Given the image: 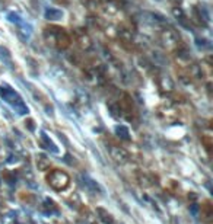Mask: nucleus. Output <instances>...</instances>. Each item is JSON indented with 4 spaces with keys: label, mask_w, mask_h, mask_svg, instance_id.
Listing matches in <instances>:
<instances>
[{
    "label": "nucleus",
    "mask_w": 213,
    "mask_h": 224,
    "mask_svg": "<svg viewBox=\"0 0 213 224\" xmlns=\"http://www.w3.org/2000/svg\"><path fill=\"white\" fill-rule=\"evenodd\" d=\"M32 124H34V121H32V119H28V127H29V130H34V125H32Z\"/></svg>",
    "instance_id": "obj_19"
},
{
    "label": "nucleus",
    "mask_w": 213,
    "mask_h": 224,
    "mask_svg": "<svg viewBox=\"0 0 213 224\" xmlns=\"http://www.w3.org/2000/svg\"><path fill=\"white\" fill-rule=\"evenodd\" d=\"M120 39L123 42H132L133 38H134V28L132 26L130 22H123L121 25L118 26V31H117Z\"/></svg>",
    "instance_id": "obj_8"
},
{
    "label": "nucleus",
    "mask_w": 213,
    "mask_h": 224,
    "mask_svg": "<svg viewBox=\"0 0 213 224\" xmlns=\"http://www.w3.org/2000/svg\"><path fill=\"white\" fill-rule=\"evenodd\" d=\"M159 85H161L162 89L168 90V92H171V90L174 89V83H172V80L168 76H162L161 80H159Z\"/></svg>",
    "instance_id": "obj_13"
},
{
    "label": "nucleus",
    "mask_w": 213,
    "mask_h": 224,
    "mask_svg": "<svg viewBox=\"0 0 213 224\" xmlns=\"http://www.w3.org/2000/svg\"><path fill=\"white\" fill-rule=\"evenodd\" d=\"M159 41H161V45L164 47L166 51H169V52H175V51L181 47V38H179V35L177 34L174 29H171V28H166V29L161 31Z\"/></svg>",
    "instance_id": "obj_2"
},
{
    "label": "nucleus",
    "mask_w": 213,
    "mask_h": 224,
    "mask_svg": "<svg viewBox=\"0 0 213 224\" xmlns=\"http://www.w3.org/2000/svg\"><path fill=\"white\" fill-rule=\"evenodd\" d=\"M45 17L48 21H59L63 17V12L60 9H47L45 10Z\"/></svg>",
    "instance_id": "obj_12"
},
{
    "label": "nucleus",
    "mask_w": 213,
    "mask_h": 224,
    "mask_svg": "<svg viewBox=\"0 0 213 224\" xmlns=\"http://www.w3.org/2000/svg\"><path fill=\"white\" fill-rule=\"evenodd\" d=\"M158 115L161 117V118H164L165 121H174L175 118H177V112H175L172 108H169V106H164V108H159L158 109Z\"/></svg>",
    "instance_id": "obj_10"
},
{
    "label": "nucleus",
    "mask_w": 213,
    "mask_h": 224,
    "mask_svg": "<svg viewBox=\"0 0 213 224\" xmlns=\"http://www.w3.org/2000/svg\"><path fill=\"white\" fill-rule=\"evenodd\" d=\"M37 166L39 170H47L50 167V159H47L45 156H38L37 159Z\"/></svg>",
    "instance_id": "obj_14"
},
{
    "label": "nucleus",
    "mask_w": 213,
    "mask_h": 224,
    "mask_svg": "<svg viewBox=\"0 0 213 224\" xmlns=\"http://www.w3.org/2000/svg\"><path fill=\"white\" fill-rule=\"evenodd\" d=\"M96 212H98V218L102 221V223H105V224H118L117 221L114 220V217L111 216L108 211H105L104 208H98Z\"/></svg>",
    "instance_id": "obj_11"
},
{
    "label": "nucleus",
    "mask_w": 213,
    "mask_h": 224,
    "mask_svg": "<svg viewBox=\"0 0 213 224\" xmlns=\"http://www.w3.org/2000/svg\"><path fill=\"white\" fill-rule=\"evenodd\" d=\"M201 214H203V218L210 220V217H212V205H210L209 202L201 207Z\"/></svg>",
    "instance_id": "obj_16"
},
{
    "label": "nucleus",
    "mask_w": 213,
    "mask_h": 224,
    "mask_svg": "<svg viewBox=\"0 0 213 224\" xmlns=\"http://www.w3.org/2000/svg\"><path fill=\"white\" fill-rule=\"evenodd\" d=\"M120 106V112H123V115L127 119H132V115L134 112V105H133V99L128 93H123L121 101L118 102Z\"/></svg>",
    "instance_id": "obj_6"
},
{
    "label": "nucleus",
    "mask_w": 213,
    "mask_h": 224,
    "mask_svg": "<svg viewBox=\"0 0 213 224\" xmlns=\"http://www.w3.org/2000/svg\"><path fill=\"white\" fill-rule=\"evenodd\" d=\"M0 93H2V97H3L4 101L9 102L16 111H19V114L28 112V108H25L22 99L18 96V93L15 92V90H12L10 87H8V86H2V87H0Z\"/></svg>",
    "instance_id": "obj_4"
},
{
    "label": "nucleus",
    "mask_w": 213,
    "mask_h": 224,
    "mask_svg": "<svg viewBox=\"0 0 213 224\" xmlns=\"http://www.w3.org/2000/svg\"><path fill=\"white\" fill-rule=\"evenodd\" d=\"M98 10H101L108 16H114L121 10V2L120 0H101Z\"/></svg>",
    "instance_id": "obj_5"
},
{
    "label": "nucleus",
    "mask_w": 213,
    "mask_h": 224,
    "mask_svg": "<svg viewBox=\"0 0 213 224\" xmlns=\"http://www.w3.org/2000/svg\"><path fill=\"white\" fill-rule=\"evenodd\" d=\"M44 37L48 42H51L55 45L59 50H67L70 44H72V38L70 35L60 26H47L44 29Z\"/></svg>",
    "instance_id": "obj_1"
},
{
    "label": "nucleus",
    "mask_w": 213,
    "mask_h": 224,
    "mask_svg": "<svg viewBox=\"0 0 213 224\" xmlns=\"http://www.w3.org/2000/svg\"><path fill=\"white\" fill-rule=\"evenodd\" d=\"M53 2H55L57 4H61V6H64V4H69V0H53Z\"/></svg>",
    "instance_id": "obj_18"
},
{
    "label": "nucleus",
    "mask_w": 213,
    "mask_h": 224,
    "mask_svg": "<svg viewBox=\"0 0 213 224\" xmlns=\"http://www.w3.org/2000/svg\"><path fill=\"white\" fill-rule=\"evenodd\" d=\"M75 37H76V44L79 47L81 51H89L92 48V39L88 35V32H85L83 29H76L75 31Z\"/></svg>",
    "instance_id": "obj_7"
},
{
    "label": "nucleus",
    "mask_w": 213,
    "mask_h": 224,
    "mask_svg": "<svg viewBox=\"0 0 213 224\" xmlns=\"http://www.w3.org/2000/svg\"><path fill=\"white\" fill-rule=\"evenodd\" d=\"M99 2H101V0H88L86 3H88V7H89L91 10H98L99 9Z\"/></svg>",
    "instance_id": "obj_17"
},
{
    "label": "nucleus",
    "mask_w": 213,
    "mask_h": 224,
    "mask_svg": "<svg viewBox=\"0 0 213 224\" xmlns=\"http://www.w3.org/2000/svg\"><path fill=\"white\" fill-rule=\"evenodd\" d=\"M47 182H48V185L51 186L53 189L64 191L69 186V183H70V178H69V175L66 173V172H63V170L54 169V170H51V172L48 173Z\"/></svg>",
    "instance_id": "obj_3"
},
{
    "label": "nucleus",
    "mask_w": 213,
    "mask_h": 224,
    "mask_svg": "<svg viewBox=\"0 0 213 224\" xmlns=\"http://www.w3.org/2000/svg\"><path fill=\"white\" fill-rule=\"evenodd\" d=\"M115 131H117V134H118V137H121V138L123 140H128L130 138V137H128V130H127V127H124V125H118V127H117V130H115Z\"/></svg>",
    "instance_id": "obj_15"
},
{
    "label": "nucleus",
    "mask_w": 213,
    "mask_h": 224,
    "mask_svg": "<svg viewBox=\"0 0 213 224\" xmlns=\"http://www.w3.org/2000/svg\"><path fill=\"white\" fill-rule=\"evenodd\" d=\"M110 153H111V157H112L117 163H126V162H128V159H130L128 152L126 150V148H123V147L111 146V147H110Z\"/></svg>",
    "instance_id": "obj_9"
}]
</instances>
